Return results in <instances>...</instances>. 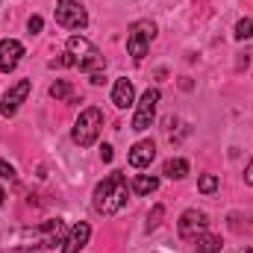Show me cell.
Masks as SVG:
<instances>
[{
    "mask_svg": "<svg viewBox=\"0 0 253 253\" xmlns=\"http://www.w3.org/2000/svg\"><path fill=\"white\" fill-rule=\"evenodd\" d=\"M3 203H6V191L0 189V209H3Z\"/></svg>",
    "mask_w": 253,
    "mask_h": 253,
    "instance_id": "25",
    "label": "cell"
},
{
    "mask_svg": "<svg viewBox=\"0 0 253 253\" xmlns=\"http://www.w3.org/2000/svg\"><path fill=\"white\" fill-rule=\"evenodd\" d=\"M156 189H159V177H153V174H138L132 180V191L135 194H153Z\"/></svg>",
    "mask_w": 253,
    "mask_h": 253,
    "instance_id": "13",
    "label": "cell"
},
{
    "mask_svg": "<svg viewBox=\"0 0 253 253\" xmlns=\"http://www.w3.org/2000/svg\"><path fill=\"white\" fill-rule=\"evenodd\" d=\"M100 129H103V112H100L97 106H88V109L80 112V118H77V124H74V141H77L80 147H91V144L97 141Z\"/></svg>",
    "mask_w": 253,
    "mask_h": 253,
    "instance_id": "3",
    "label": "cell"
},
{
    "mask_svg": "<svg viewBox=\"0 0 253 253\" xmlns=\"http://www.w3.org/2000/svg\"><path fill=\"white\" fill-rule=\"evenodd\" d=\"M197 242V253H221V239L218 236H197L194 239Z\"/></svg>",
    "mask_w": 253,
    "mask_h": 253,
    "instance_id": "15",
    "label": "cell"
},
{
    "mask_svg": "<svg viewBox=\"0 0 253 253\" xmlns=\"http://www.w3.org/2000/svg\"><path fill=\"white\" fill-rule=\"evenodd\" d=\"M56 24L65 30H83L88 24V12L77 0H56Z\"/></svg>",
    "mask_w": 253,
    "mask_h": 253,
    "instance_id": "5",
    "label": "cell"
},
{
    "mask_svg": "<svg viewBox=\"0 0 253 253\" xmlns=\"http://www.w3.org/2000/svg\"><path fill=\"white\" fill-rule=\"evenodd\" d=\"M126 194H129L126 177L121 171H112L103 183L94 186V209L100 215H115L126 206Z\"/></svg>",
    "mask_w": 253,
    "mask_h": 253,
    "instance_id": "1",
    "label": "cell"
},
{
    "mask_svg": "<svg viewBox=\"0 0 253 253\" xmlns=\"http://www.w3.org/2000/svg\"><path fill=\"white\" fill-rule=\"evenodd\" d=\"M197 189L203 191V194H212V191H218V177H215V174H203V177L197 180Z\"/></svg>",
    "mask_w": 253,
    "mask_h": 253,
    "instance_id": "17",
    "label": "cell"
},
{
    "mask_svg": "<svg viewBox=\"0 0 253 253\" xmlns=\"http://www.w3.org/2000/svg\"><path fill=\"white\" fill-rule=\"evenodd\" d=\"M245 183H248V186H253V159H251V165L245 168Z\"/></svg>",
    "mask_w": 253,
    "mask_h": 253,
    "instance_id": "23",
    "label": "cell"
},
{
    "mask_svg": "<svg viewBox=\"0 0 253 253\" xmlns=\"http://www.w3.org/2000/svg\"><path fill=\"white\" fill-rule=\"evenodd\" d=\"M68 53L74 56V65H80V71H88V74H94V71H100L106 65V59L100 56V50L88 39H83V36H71L68 39Z\"/></svg>",
    "mask_w": 253,
    "mask_h": 253,
    "instance_id": "2",
    "label": "cell"
},
{
    "mask_svg": "<svg viewBox=\"0 0 253 253\" xmlns=\"http://www.w3.org/2000/svg\"><path fill=\"white\" fill-rule=\"evenodd\" d=\"M239 253H253V251H251V248H248V251H239Z\"/></svg>",
    "mask_w": 253,
    "mask_h": 253,
    "instance_id": "26",
    "label": "cell"
},
{
    "mask_svg": "<svg viewBox=\"0 0 253 253\" xmlns=\"http://www.w3.org/2000/svg\"><path fill=\"white\" fill-rule=\"evenodd\" d=\"M0 177L3 180H15V168L9 162H3V159H0Z\"/></svg>",
    "mask_w": 253,
    "mask_h": 253,
    "instance_id": "21",
    "label": "cell"
},
{
    "mask_svg": "<svg viewBox=\"0 0 253 253\" xmlns=\"http://www.w3.org/2000/svg\"><path fill=\"white\" fill-rule=\"evenodd\" d=\"M42 24H44V21H42V18H39V15H33V18H30V21H27V30H30V33H33V36H36V33H42Z\"/></svg>",
    "mask_w": 253,
    "mask_h": 253,
    "instance_id": "20",
    "label": "cell"
},
{
    "mask_svg": "<svg viewBox=\"0 0 253 253\" xmlns=\"http://www.w3.org/2000/svg\"><path fill=\"white\" fill-rule=\"evenodd\" d=\"M156 103H159V91L156 88H147L141 94V100L135 103V115H132V129L135 132H144L147 126L153 124L156 118Z\"/></svg>",
    "mask_w": 253,
    "mask_h": 253,
    "instance_id": "6",
    "label": "cell"
},
{
    "mask_svg": "<svg viewBox=\"0 0 253 253\" xmlns=\"http://www.w3.org/2000/svg\"><path fill=\"white\" fill-rule=\"evenodd\" d=\"M21 56H24V44L21 42H15V39H3L0 42V71H6V74L15 71Z\"/></svg>",
    "mask_w": 253,
    "mask_h": 253,
    "instance_id": "9",
    "label": "cell"
},
{
    "mask_svg": "<svg viewBox=\"0 0 253 253\" xmlns=\"http://www.w3.org/2000/svg\"><path fill=\"white\" fill-rule=\"evenodd\" d=\"M162 174H165L168 180H183V177L189 174V162H186V159H168L165 168H162Z\"/></svg>",
    "mask_w": 253,
    "mask_h": 253,
    "instance_id": "14",
    "label": "cell"
},
{
    "mask_svg": "<svg viewBox=\"0 0 253 253\" xmlns=\"http://www.w3.org/2000/svg\"><path fill=\"white\" fill-rule=\"evenodd\" d=\"M206 215L200 212V209H186L183 215H180V224H177V233H180V239H186V242H194L197 236H203L206 233Z\"/></svg>",
    "mask_w": 253,
    "mask_h": 253,
    "instance_id": "7",
    "label": "cell"
},
{
    "mask_svg": "<svg viewBox=\"0 0 253 253\" xmlns=\"http://www.w3.org/2000/svg\"><path fill=\"white\" fill-rule=\"evenodd\" d=\"M132 100H135V88H132V83L121 77V80H115V88H112V103L118 106V109H126V106H132Z\"/></svg>",
    "mask_w": 253,
    "mask_h": 253,
    "instance_id": "12",
    "label": "cell"
},
{
    "mask_svg": "<svg viewBox=\"0 0 253 253\" xmlns=\"http://www.w3.org/2000/svg\"><path fill=\"white\" fill-rule=\"evenodd\" d=\"M153 39H156V24L153 21H135L129 27V33H126V50H129V56L135 62H141Z\"/></svg>",
    "mask_w": 253,
    "mask_h": 253,
    "instance_id": "4",
    "label": "cell"
},
{
    "mask_svg": "<svg viewBox=\"0 0 253 253\" xmlns=\"http://www.w3.org/2000/svg\"><path fill=\"white\" fill-rule=\"evenodd\" d=\"M30 88H33V83L30 80H18L6 94H3V103H0V112L6 115V118H12L15 112H18V106L27 100V94H30Z\"/></svg>",
    "mask_w": 253,
    "mask_h": 253,
    "instance_id": "8",
    "label": "cell"
},
{
    "mask_svg": "<svg viewBox=\"0 0 253 253\" xmlns=\"http://www.w3.org/2000/svg\"><path fill=\"white\" fill-rule=\"evenodd\" d=\"M165 215V206H153V212L147 215V230H156L159 227V218Z\"/></svg>",
    "mask_w": 253,
    "mask_h": 253,
    "instance_id": "19",
    "label": "cell"
},
{
    "mask_svg": "<svg viewBox=\"0 0 253 253\" xmlns=\"http://www.w3.org/2000/svg\"><path fill=\"white\" fill-rule=\"evenodd\" d=\"M153 156H156V144L150 141V138H144V141H135L132 144V150H129V165L132 168H147L150 162H153Z\"/></svg>",
    "mask_w": 253,
    "mask_h": 253,
    "instance_id": "10",
    "label": "cell"
},
{
    "mask_svg": "<svg viewBox=\"0 0 253 253\" xmlns=\"http://www.w3.org/2000/svg\"><path fill=\"white\" fill-rule=\"evenodd\" d=\"M251 36H253V21L251 18H242V21L236 24V39L245 42V39H251Z\"/></svg>",
    "mask_w": 253,
    "mask_h": 253,
    "instance_id": "18",
    "label": "cell"
},
{
    "mask_svg": "<svg viewBox=\"0 0 253 253\" xmlns=\"http://www.w3.org/2000/svg\"><path fill=\"white\" fill-rule=\"evenodd\" d=\"M88 236H91V227H88L85 221H80V224L68 233V239L62 242V253H80L88 245Z\"/></svg>",
    "mask_w": 253,
    "mask_h": 253,
    "instance_id": "11",
    "label": "cell"
},
{
    "mask_svg": "<svg viewBox=\"0 0 253 253\" xmlns=\"http://www.w3.org/2000/svg\"><path fill=\"white\" fill-rule=\"evenodd\" d=\"M100 156H103V162H112V147H109V144H103V150H100Z\"/></svg>",
    "mask_w": 253,
    "mask_h": 253,
    "instance_id": "24",
    "label": "cell"
},
{
    "mask_svg": "<svg viewBox=\"0 0 253 253\" xmlns=\"http://www.w3.org/2000/svg\"><path fill=\"white\" fill-rule=\"evenodd\" d=\"M88 83H91V85H103V83H106L103 71H94V74H88Z\"/></svg>",
    "mask_w": 253,
    "mask_h": 253,
    "instance_id": "22",
    "label": "cell"
},
{
    "mask_svg": "<svg viewBox=\"0 0 253 253\" xmlns=\"http://www.w3.org/2000/svg\"><path fill=\"white\" fill-rule=\"evenodd\" d=\"M50 97H53V100H68V97H71V83H68V80H56V83L50 85Z\"/></svg>",
    "mask_w": 253,
    "mask_h": 253,
    "instance_id": "16",
    "label": "cell"
}]
</instances>
